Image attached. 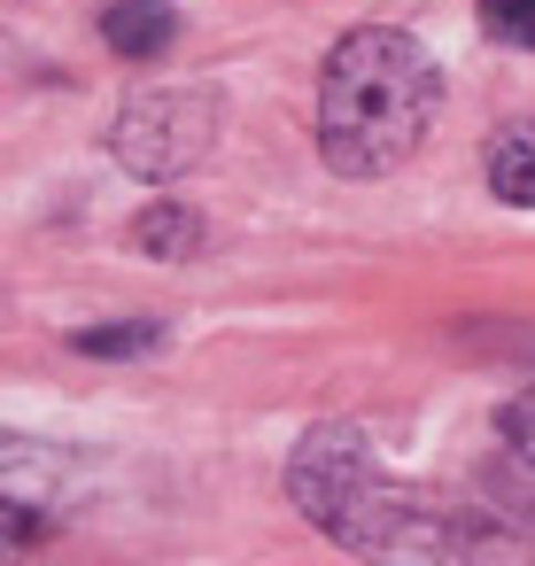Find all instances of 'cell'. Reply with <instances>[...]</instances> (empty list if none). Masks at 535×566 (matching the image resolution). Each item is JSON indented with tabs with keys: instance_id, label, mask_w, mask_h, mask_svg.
I'll use <instances>...</instances> for the list:
<instances>
[{
	"instance_id": "ba28073f",
	"label": "cell",
	"mask_w": 535,
	"mask_h": 566,
	"mask_svg": "<svg viewBox=\"0 0 535 566\" xmlns=\"http://www.w3.org/2000/svg\"><path fill=\"white\" fill-rule=\"evenodd\" d=\"M78 349L86 357H140V349H156V326H94V334H78Z\"/></svg>"
},
{
	"instance_id": "30bf717a",
	"label": "cell",
	"mask_w": 535,
	"mask_h": 566,
	"mask_svg": "<svg viewBox=\"0 0 535 566\" xmlns=\"http://www.w3.org/2000/svg\"><path fill=\"white\" fill-rule=\"evenodd\" d=\"M504 434H512V450L535 465V388H520V396L504 403Z\"/></svg>"
},
{
	"instance_id": "8992f818",
	"label": "cell",
	"mask_w": 535,
	"mask_h": 566,
	"mask_svg": "<svg viewBox=\"0 0 535 566\" xmlns=\"http://www.w3.org/2000/svg\"><path fill=\"white\" fill-rule=\"evenodd\" d=\"M489 187H496L504 202L535 210V125L496 133V148H489Z\"/></svg>"
},
{
	"instance_id": "52a82bcc",
	"label": "cell",
	"mask_w": 535,
	"mask_h": 566,
	"mask_svg": "<svg viewBox=\"0 0 535 566\" xmlns=\"http://www.w3.org/2000/svg\"><path fill=\"white\" fill-rule=\"evenodd\" d=\"M133 241H140L148 256H195L202 226H195V210H179V202H156V210L133 226Z\"/></svg>"
},
{
	"instance_id": "6da1fadb",
	"label": "cell",
	"mask_w": 535,
	"mask_h": 566,
	"mask_svg": "<svg viewBox=\"0 0 535 566\" xmlns=\"http://www.w3.org/2000/svg\"><path fill=\"white\" fill-rule=\"evenodd\" d=\"M434 102H442V78L419 40L380 32V24L349 32L318 78V156L342 179H380L419 156Z\"/></svg>"
},
{
	"instance_id": "7a4b0ae2",
	"label": "cell",
	"mask_w": 535,
	"mask_h": 566,
	"mask_svg": "<svg viewBox=\"0 0 535 566\" xmlns=\"http://www.w3.org/2000/svg\"><path fill=\"white\" fill-rule=\"evenodd\" d=\"M287 481H295L303 512H311L326 535L357 543V551H450V543H458V527H450L427 496L380 481L365 434H349V427H318V434L295 450V473H287Z\"/></svg>"
},
{
	"instance_id": "277c9868",
	"label": "cell",
	"mask_w": 535,
	"mask_h": 566,
	"mask_svg": "<svg viewBox=\"0 0 535 566\" xmlns=\"http://www.w3.org/2000/svg\"><path fill=\"white\" fill-rule=\"evenodd\" d=\"M55 458L24 450L17 434H0V551H17L55 527Z\"/></svg>"
},
{
	"instance_id": "9c48e42d",
	"label": "cell",
	"mask_w": 535,
	"mask_h": 566,
	"mask_svg": "<svg viewBox=\"0 0 535 566\" xmlns=\"http://www.w3.org/2000/svg\"><path fill=\"white\" fill-rule=\"evenodd\" d=\"M481 17H489V32H496V40L535 48V0H481Z\"/></svg>"
},
{
	"instance_id": "3957f363",
	"label": "cell",
	"mask_w": 535,
	"mask_h": 566,
	"mask_svg": "<svg viewBox=\"0 0 535 566\" xmlns=\"http://www.w3.org/2000/svg\"><path fill=\"white\" fill-rule=\"evenodd\" d=\"M210 125H218L210 94H140L117 117V156L140 179H179L187 164L210 156Z\"/></svg>"
},
{
	"instance_id": "5b68a950",
	"label": "cell",
	"mask_w": 535,
	"mask_h": 566,
	"mask_svg": "<svg viewBox=\"0 0 535 566\" xmlns=\"http://www.w3.org/2000/svg\"><path fill=\"white\" fill-rule=\"evenodd\" d=\"M102 40H109L117 55L148 63V55L171 48V9H164V0H117V9L102 17Z\"/></svg>"
}]
</instances>
